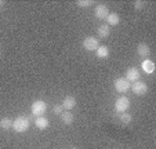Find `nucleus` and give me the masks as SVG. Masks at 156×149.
Instances as JSON below:
<instances>
[{"label":"nucleus","mask_w":156,"mask_h":149,"mask_svg":"<svg viewBox=\"0 0 156 149\" xmlns=\"http://www.w3.org/2000/svg\"><path fill=\"white\" fill-rule=\"evenodd\" d=\"M30 126V122L27 116H18L15 120H12V130L15 133H25L28 131Z\"/></svg>","instance_id":"f257e3e1"},{"label":"nucleus","mask_w":156,"mask_h":149,"mask_svg":"<svg viewBox=\"0 0 156 149\" xmlns=\"http://www.w3.org/2000/svg\"><path fill=\"white\" fill-rule=\"evenodd\" d=\"M113 87H115V90L118 91V93L124 94V93H127V91L130 90V87H131V83L127 82L124 77H118V79L113 82Z\"/></svg>","instance_id":"f03ea898"},{"label":"nucleus","mask_w":156,"mask_h":149,"mask_svg":"<svg viewBox=\"0 0 156 149\" xmlns=\"http://www.w3.org/2000/svg\"><path fill=\"white\" fill-rule=\"evenodd\" d=\"M46 111H47V104L44 102V101H41V99H37V101H35V102L32 104V115L33 116H43L44 113H46Z\"/></svg>","instance_id":"7ed1b4c3"},{"label":"nucleus","mask_w":156,"mask_h":149,"mask_svg":"<svg viewBox=\"0 0 156 149\" xmlns=\"http://www.w3.org/2000/svg\"><path fill=\"white\" fill-rule=\"evenodd\" d=\"M129 106H130V99L127 98V97L122 95V97H119V98L116 99L115 111L118 112V113H123V112H126L127 109H129Z\"/></svg>","instance_id":"20e7f679"},{"label":"nucleus","mask_w":156,"mask_h":149,"mask_svg":"<svg viewBox=\"0 0 156 149\" xmlns=\"http://www.w3.org/2000/svg\"><path fill=\"white\" fill-rule=\"evenodd\" d=\"M98 47H100V41H98V39L93 37V36H87L83 40V48L87 50V51H95Z\"/></svg>","instance_id":"39448f33"},{"label":"nucleus","mask_w":156,"mask_h":149,"mask_svg":"<svg viewBox=\"0 0 156 149\" xmlns=\"http://www.w3.org/2000/svg\"><path fill=\"white\" fill-rule=\"evenodd\" d=\"M130 88H131L133 93L137 94V95H144V94H147V91H148L147 83L141 82V80H137V82H134Z\"/></svg>","instance_id":"423d86ee"},{"label":"nucleus","mask_w":156,"mask_h":149,"mask_svg":"<svg viewBox=\"0 0 156 149\" xmlns=\"http://www.w3.org/2000/svg\"><path fill=\"white\" fill-rule=\"evenodd\" d=\"M108 14H109V10L105 4H98V6H95V9H94L95 18H98V20H106Z\"/></svg>","instance_id":"0eeeda50"},{"label":"nucleus","mask_w":156,"mask_h":149,"mask_svg":"<svg viewBox=\"0 0 156 149\" xmlns=\"http://www.w3.org/2000/svg\"><path fill=\"white\" fill-rule=\"evenodd\" d=\"M124 79L130 83H134L137 80H140V70L137 68H129L126 70V77Z\"/></svg>","instance_id":"6e6552de"},{"label":"nucleus","mask_w":156,"mask_h":149,"mask_svg":"<svg viewBox=\"0 0 156 149\" xmlns=\"http://www.w3.org/2000/svg\"><path fill=\"white\" fill-rule=\"evenodd\" d=\"M106 25L108 27H116L120 23V15L118 12H109L108 17H106Z\"/></svg>","instance_id":"1a4fd4ad"},{"label":"nucleus","mask_w":156,"mask_h":149,"mask_svg":"<svg viewBox=\"0 0 156 149\" xmlns=\"http://www.w3.org/2000/svg\"><path fill=\"white\" fill-rule=\"evenodd\" d=\"M75 106H76V98L72 95L65 97L64 101H62V108L66 109V111H71V109H73Z\"/></svg>","instance_id":"9d476101"},{"label":"nucleus","mask_w":156,"mask_h":149,"mask_svg":"<svg viewBox=\"0 0 156 149\" xmlns=\"http://www.w3.org/2000/svg\"><path fill=\"white\" fill-rule=\"evenodd\" d=\"M141 68L147 75H152V73L155 72V62L145 58V61H142V64H141Z\"/></svg>","instance_id":"9b49d317"},{"label":"nucleus","mask_w":156,"mask_h":149,"mask_svg":"<svg viewBox=\"0 0 156 149\" xmlns=\"http://www.w3.org/2000/svg\"><path fill=\"white\" fill-rule=\"evenodd\" d=\"M137 54H138L140 57H142V58L149 57V54H151L149 46H148V44H145V43H140L138 46H137Z\"/></svg>","instance_id":"f8f14e48"},{"label":"nucleus","mask_w":156,"mask_h":149,"mask_svg":"<svg viewBox=\"0 0 156 149\" xmlns=\"http://www.w3.org/2000/svg\"><path fill=\"white\" fill-rule=\"evenodd\" d=\"M35 124H36V127H37L39 130H46V129L48 127V124H50V122H48L47 117L39 116V117H36Z\"/></svg>","instance_id":"ddd939ff"},{"label":"nucleus","mask_w":156,"mask_h":149,"mask_svg":"<svg viewBox=\"0 0 156 149\" xmlns=\"http://www.w3.org/2000/svg\"><path fill=\"white\" fill-rule=\"evenodd\" d=\"M59 116H61L62 123H64V124H66V126H69V124H72V123H73V115H72L69 111H64L61 115H59Z\"/></svg>","instance_id":"4468645a"},{"label":"nucleus","mask_w":156,"mask_h":149,"mask_svg":"<svg viewBox=\"0 0 156 149\" xmlns=\"http://www.w3.org/2000/svg\"><path fill=\"white\" fill-rule=\"evenodd\" d=\"M97 33L101 39H106L109 35H111V28L108 25H100L97 29Z\"/></svg>","instance_id":"2eb2a0df"},{"label":"nucleus","mask_w":156,"mask_h":149,"mask_svg":"<svg viewBox=\"0 0 156 149\" xmlns=\"http://www.w3.org/2000/svg\"><path fill=\"white\" fill-rule=\"evenodd\" d=\"M95 55L98 58H108L109 57V48L106 46H100L95 50Z\"/></svg>","instance_id":"dca6fc26"},{"label":"nucleus","mask_w":156,"mask_h":149,"mask_svg":"<svg viewBox=\"0 0 156 149\" xmlns=\"http://www.w3.org/2000/svg\"><path fill=\"white\" fill-rule=\"evenodd\" d=\"M0 129L2 130H10L12 129V120L10 117H3L0 120Z\"/></svg>","instance_id":"f3484780"},{"label":"nucleus","mask_w":156,"mask_h":149,"mask_svg":"<svg viewBox=\"0 0 156 149\" xmlns=\"http://www.w3.org/2000/svg\"><path fill=\"white\" fill-rule=\"evenodd\" d=\"M119 119H120V122L123 123V124H129V123H131V115L130 113H126V112H123V113H120V116H119Z\"/></svg>","instance_id":"a211bd4d"},{"label":"nucleus","mask_w":156,"mask_h":149,"mask_svg":"<svg viewBox=\"0 0 156 149\" xmlns=\"http://www.w3.org/2000/svg\"><path fill=\"white\" fill-rule=\"evenodd\" d=\"M76 4L79 7H83V9H84V7H88V6H91L93 4V2H90V0H77L76 2Z\"/></svg>","instance_id":"6ab92c4d"},{"label":"nucleus","mask_w":156,"mask_h":149,"mask_svg":"<svg viewBox=\"0 0 156 149\" xmlns=\"http://www.w3.org/2000/svg\"><path fill=\"white\" fill-rule=\"evenodd\" d=\"M53 112H54L55 115H61L62 112H64V108H62V105H55V106L53 108Z\"/></svg>","instance_id":"aec40b11"},{"label":"nucleus","mask_w":156,"mask_h":149,"mask_svg":"<svg viewBox=\"0 0 156 149\" xmlns=\"http://www.w3.org/2000/svg\"><path fill=\"white\" fill-rule=\"evenodd\" d=\"M144 6H145V3H144V2H141V0L134 2V9H136V10H141Z\"/></svg>","instance_id":"412c9836"},{"label":"nucleus","mask_w":156,"mask_h":149,"mask_svg":"<svg viewBox=\"0 0 156 149\" xmlns=\"http://www.w3.org/2000/svg\"><path fill=\"white\" fill-rule=\"evenodd\" d=\"M71 149H79V148H77V146H72Z\"/></svg>","instance_id":"4be33fe9"},{"label":"nucleus","mask_w":156,"mask_h":149,"mask_svg":"<svg viewBox=\"0 0 156 149\" xmlns=\"http://www.w3.org/2000/svg\"><path fill=\"white\" fill-rule=\"evenodd\" d=\"M2 6H3V3H2V2H0V9H2Z\"/></svg>","instance_id":"5701e85b"}]
</instances>
